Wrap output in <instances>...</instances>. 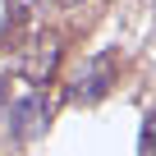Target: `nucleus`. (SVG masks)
<instances>
[{
    "mask_svg": "<svg viewBox=\"0 0 156 156\" xmlns=\"http://www.w3.org/2000/svg\"><path fill=\"white\" fill-rule=\"evenodd\" d=\"M9 133L19 138V142H32V138H41L46 129H51V101L41 97V92H28V97H19V101H9Z\"/></svg>",
    "mask_w": 156,
    "mask_h": 156,
    "instance_id": "1",
    "label": "nucleus"
},
{
    "mask_svg": "<svg viewBox=\"0 0 156 156\" xmlns=\"http://www.w3.org/2000/svg\"><path fill=\"white\" fill-rule=\"evenodd\" d=\"M110 83H115V55L110 51L92 55L83 69H78V78H73V101H101L110 92Z\"/></svg>",
    "mask_w": 156,
    "mask_h": 156,
    "instance_id": "2",
    "label": "nucleus"
},
{
    "mask_svg": "<svg viewBox=\"0 0 156 156\" xmlns=\"http://www.w3.org/2000/svg\"><path fill=\"white\" fill-rule=\"evenodd\" d=\"M55 64H60V41L55 37H37L23 55H19V73L28 78V83H51V73H55Z\"/></svg>",
    "mask_w": 156,
    "mask_h": 156,
    "instance_id": "3",
    "label": "nucleus"
},
{
    "mask_svg": "<svg viewBox=\"0 0 156 156\" xmlns=\"http://www.w3.org/2000/svg\"><path fill=\"white\" fill-rule=\"evenodd\" d=\"M9 110V87H5V78H0V115Z\"/></svg>",
    "mask_w": 156,
    "mask_h": 156,
    "instance_id": "4",
    "label": "nucleus"
},
{
    "mask_svg": "<svg viewBox=\"0 0 156 156\" xmlns=\"http://www.w3.org/2000/svg\"><path fill=\"white\" fill-rule=\"evenodd\" d=\"M64 5H83V0H64Z\"/></svg>",
    "mask_w": 156,
    "mask_h": 156,
    "instance_id": "5",
    "label": "nucleus"
}]
</instances>
